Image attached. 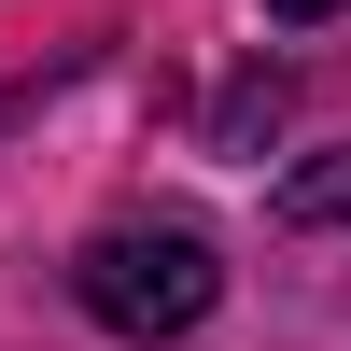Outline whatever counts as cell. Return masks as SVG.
Listing matches in <instances>:
<instances>
[{
    "label": "cell",
    "instance_id": "1",
    "mask_svg": "<svg viewBox=\"0 0 351 351\" xmlns=\"http://www.w3.org/2000/svg\"><path fill=\"white\" fill-rule=\"evenodd\" d=\"M71 295L99 309L112 337H197L211 295H225V253L197 239V225H99L84 267H71Z\"/></svg>",
    "mask_w": 351,
    "mask_h": 351
},
{
    "label": "cell",
    "instance_id": "2",
    "mask_svg": "<svg viewBox=\"0 0 351 351\" xmlns=\"http://www.w3.org/2000/svg\"><path fill=\"white\" fill-rule=\"evenodd\" d=\"M281 225H351V155H309V169H281Z\"/></svg>",
    "mask_w": 351,
    "mask_h": 351
},
{
    "label": "cell",
    "instance_id": "3",
    "mask_svg": "<svg viewBox=\"0 0 351 351\" xmlns=\"http://www.w3.org/2000/svg\"><path fill=\"white\" fill-rule=\"evenodd\" d=\"M267 14H281V28H309V14H337V0H267Z\"/></svg>",
    "mask_w": 351,
    "mask_h": 351
}]
</instances>
